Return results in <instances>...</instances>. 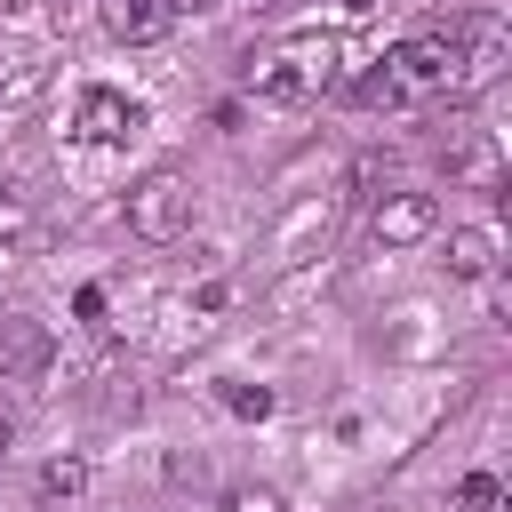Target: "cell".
I'll return each mask as SVG.
<instances>
[{
    "instance_id": "obj_5",
    "label": "cell",
    "mask_w": 512,
    "mask_h": 512,
    "mask_svg": "<svg viewBox=\"0 0 512 512\" xmlns=\"http://www.w3.org/2000/svg\"><path fill=\"white\" fill-rule=\"evenodd\" d=\"M368 232H376V248H424L440 232V200L432 192H384L376 216H368Z\"/></svg>"
},
{
    "instance_id": "obj_6",
    "label": "cell",
    "mask_w": 512,
    "mask_h": 512,
    "mask_svg": "<svg viewBox=\"0 0 512 512\" xmlns=\"http://www.w3.org/2000/svg\"><path fill=\"white\" fill-rule=\"evenodd\" d=\"M144 128V104L136 96H120V88H80V104H72V136L80 144H120V136H136Z\"/></svg>"
},
{
    "instance_id": "obj_4",
    "label": "cell",
    "mask_w": 512,
    "mask_h": 512,
    "mask_svg": "<svg viewBox=\"0 0 512 512\" xmlns=\"http://www.w3.org/2000/svg\"><path fill=\"white\" fill-rule=\"evenodd\" d=\"M184 224H192V176H184V168H152V176L128 184V232H136V240L168 248Z\"/></svg>"
},
{
    "instance_id": "obj_17",
    "label": "cell",
    "mask_w": 512,
    "mask_h": 512,
    "mask_svg": "<svg viewBox=\"0 0 512 512\" xmlns=\"http://www.w3.org/2000/svg\"><path fill=\"white\" fill-rule=\"evenodd\" d=\"M0 456H8V424H0Z\"/></svg>"
},
{
    "instance_id": "obj_11",
    "label": "cell",
    "mask_w": 512,
    "mask_h": 512,
    "mask_svg": "<svg viewBox=\"0 0 512 512\" xmlns=\"http://www.w3.org/2000/svg\"><path fill=\"white\" fill-rule=\"evenodd\" d=\"M0 360L8 368H40V336L24 328V312H0Z\"/></svg>"
},
{
    "instance_id": "obj_2",
    "label": "cell",
    "mask_w": 512,
    "mask_h": 512,
    "mask_svg": "<svg viewBox=\"0 0 512 512\" xmlns=\"http://www.w3.org/2000/svg\"><path fill=\"white\" fill-rule=\"evenodd\" d=\"M360 96H384V104H432V96H456V48H448V32L432 24V32H408L368 80H360Z\"/></svg>"
},
{
    "instance_id": "obj_14",
    "label": "cell",
    "mask_w": 512,
    "mask_h": 512,
    "mask_svg": "<svg viewBox=\"0 0 512 512\" xmlns=\"http://www.w3.org/2000/svg\"><path fill=\"white\" fill-rule=\"evenodd\" d=\"M224 512H288V496H280V488H232Z\"/></svg>"
},
{
    "instance_id": "obj_10",
    "label": "cell",
    "mask_w": 512,
    "mask_h": 512,
    "mask_svg": "<svg viewBox=\"0 0 512 512\" xmlns=\"http://www.w3.org/2000/svg\"><path fill=\"white\" fill-rule=\"evenodd\" d=\"M80 488H88V456H48V464H40V480H32V496H40V504H72Z\"/></svg>"
},
{
    "instance_id": "obj_1",
    "label": "cell",
    "mask_w": 512,
    "mask_h": 512,
    "mask_svg": "<svg viewBox=\"0 0 512 512\" xmlns=\"http://www.w3.org/2000/svg\"><path fill=\"white\" fill-rule=\"evenodd\" d=\"M336 80H344V40L336 32H288L264 56H248V88L264 104H312Z\"/></svg>"
},
{
    "instance_id": "obj_9",
    "label": "cell",
    "mask_w": 512,
    "mask_h": 512,
    "mask_svg": "<svg viewBox=\"0 0 512 512\" xmlns=\"http://www.w3.org/2000/svg\"><path fill=\"white\" fill-rule=\"evenodd\" d=\"M496 256H504L496 224H448V272L456 280H496Z\"/></svg>"
},
{
    "instance_id": "obj_12",
    "label": "cell",
    "mask_w": 512,
    "mask_h": 512,
    "mask_svg": "<svg viewBox=\"0 0 512 512\" xmlns=\"http://www.w3.org/2000/svg\"><path fill=\"white\" fill-rule=\"evenodd\" d=\"M456 512H504V480L496 472H464L456 480Z\"/></svg>"
},
{
    "instance_id": "obj_15",
    "label": "cell",
    "mask_w": 512,
    "mask_h": 512,
    "mask_svg": "<svg viewBox=\"0 0 512 512\" xmlns=\"http://www.w3.org/2000/svg\"><path fill=\"white\" fill-rule=\"evenodd\" d=\"M336 8H344V16H376L384 0H336Z\"/></svg>"
},
{
    "instance_id": "obj_13",
    "label": "cell",
    "mask_w": 512,
    "mask_h": 512,
    "mask_svg": "<svg viewBox=\"0 0 512 512\" xmlns=\"http://www.w3.org/2000/svg\"><path fill=\"white\" fill-rule=\"evenodd\" d=\"M224 408L232 416H272V392L264 384H224Z\"/></svg>"
},
{
    "instance_id": "obj_7",
    "label": "cell",
    "mask_w": 512,
    "mask_h": 512,
    "mask_svg": "<svg viewBox=\"0 0 512 512\" xmlns=\"http://www.w3.org/2000/svg\"><path fill=\"white\" fill-rule=\"evenodd\" d=\"M96 16H104V32L112 40H128V48H152V40H168L176 32V0H96Z\"/></svg>"
},
{
    "instance_id": "obj_8",
    "label": "cell",
    "mask_w": 512,
    "mask_h": 512,
    "mask_svg": "<svg viewBox=\"0 0 512 512\" xmlns=\"http://www.w3.org/2000/svg\"><path fill=\"white\" fill-rule=\"evenodd\" d=\"M448 184H472V192H504V144L496 128H472L448 144Z\"/></svg>"
},
{
    "instance_id": "obj_16",
    "label": "cell",
    "mask_w": 512,
    "mask_h": 512,
    "mask_svg": "<svg viewBox=\"0 0 512 512\" xmlns=\"http://www.w3.org/2000/svg\"><path fill=\"white\" fill-rule=\"evenodd\" d=\"M176 8H208V0H176Z\"/></svg>"
},
{
    "instance_id": "obj_3",
    "label": "cell",
    "mask_w": 512,
    "mask_h": 512,
    "mask_svg": "<svg viewBox=\"0 0 512 512\" xmlns=\"http://www.w3.org/2000/svg\"><path fill=\"white\" fill-rule=\"evenodd\" d=\"M440 32H448V48H456V96H480V88L504 72V56H512L504 8H456Z\"/></svg>"
}]
</instances>
